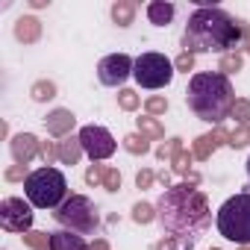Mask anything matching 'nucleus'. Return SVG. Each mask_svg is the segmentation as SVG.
I'll list each match as a JSON object with an SVG mask.
<instances>
[{"label": "nucleus", "instance_id": "obj_29", "mask_svg": "<svg viewBox=\"0 0 250 250\" xmlns=\"http://www.w3.org/2000/svg\"><path fill=\"white\" fill-rule=\"evenodd\" d=\"M180 150H183V139H168V142L156 150V156H159V159H174Z\"/></svg>", "mask_w": 250, "mask_h": 250}, {"label": "nucleus", "instance_id": "obj_6", "mask_svg": "<svg viewBox=\"0 0 250 250\" xmlns=\"http://www.w3.org/2000/svg\"><path fill=\"white\" fill-rule=\"evenodd\" d=\"M53 218L62 229H71L77 235H91L100 227V212L85 194H71L59 209H53Z\"/></svg>", "mask_w": 250, "mask_h": 250}, {"label": "nucleus", "instance_id": "obj_43", "mask_svg": "<svg viewBox=\"0 0 250 250\" xmlns=\"http://www.w3.org/2000/svg\"><path fill=\"white\" fill-rule=\"evenodd\" d=\"M212 250H221V247H212Z\"/></svg>", "mask_w": 250, "mask_h": 250}, {"label": "nucleus", "instance_id": "obj_37", "mask_svg": "<svg viewBox=\"0 0 250 250\" xmlns=\"http://www.w3.org/2000/svg\"><path fill=\"white\" fill-rule=\"evenodd\" d=\"M177 247H180V241H177V238H171V235L153 244V250H177Z\"/></svg>", "mask_w": 250, "mask_h": 250}, {"label": "nucleus", "instance_id": "obj_14", "mask_svg": "<svg viewBox=\"0 0 250 250\" xmlns=\"http://www.w3.org/2000/svg\"><path fill=\"white\" fill-rule=\"evenodd\" d=\"M15 39L24 42V44H36L42 39V21L33 18V15H24L15 21Z\"/></svg>", "mask_w": 250, "mask_h": 250}, {"label": "nucleus", "instance_id": "obj_12", "mask_svg": "<svg viewBox=\"0 0 250 250\" xmlns=\"http://www.w3.org/2000/svg\"><path fill=\"white\" fill-rule=\"evenodd\" d=\"M39 150H42V142H39L33 133H18V136L12 139V156H15L18 165H30Z\"/></svg>", "mask_w": 250, "mask_h": 250}, {"label": "nucleus", "instance_id": "obj_7", "mask_svg": "<svg viewBox=\"0 0 250 250\" xmlns=\"http://www.w3.org/2000/svg\"><path fill=\"white\" fill-rule=\"evenodd\" d=\"M174 62L162 53H142L136 59V68H133V77L142 88H165L171 80H174Z\"/></svg>", "mask_w": 250, "mask_h": 250}, {"label": "nucleus", "instance_id": "obj_35", "mask_svg": "<svg viewBox=\"0 0 250 250\" xmlns=\"http://www.w3.org/2000/svg\"><path fill=\"white\" fill-rule=\"evenodd\" d=\"M3 177H6L9 183H18V180H27L30 174H27V165H12V168L3 174Z\"/></svg>", "mask_w": 250, "mask_h": 250}, {"label": "nucleus", "instance_id": "obj_41", "mask_svg": "<svg viewBox=\"0 0 250 250\" xmlns=\"http://www.w3.org/2000/svg\"><path fill=\"white\" fill-rule=\"evenodd\" d=\"M247 174H250V159H247Z\"/></svg>", "mask_w": 250, "mask_h": 250}, {"label": "nucleus", "instance_id": "obj_33", "mask_svg": "<svg viewBox=\"0 0 250 250\" xmlns=\"http://www.w3.org/2000/svg\"><path fill=\"white\" fill-rule=\"evenodd\" d=\"M103 188H106V191H118V188H121V174H118V168H106Z\"/></svg>", "mask_w": 250, "mask_h": 250}, {"label": "nucleus", "instance_id": "obj_42", "mask_svg": "<svg viewBox=\"0 0 250 250\" xmlns=\"http://www.w3.org/2000/svg\"><path fill=\"white\" fill-rule=\"evenodd\" d=\"M238 250H250V247H238Z\"/></svg>", "mask_w": 250, "mask_h": 250}, {"label": "nucleus", "instance_id": "obj_9", "mask_svg": "<svg viewBox=\"0 0 250 250\" xmlns=\"http://www.w3.org/2000/svg\"><path fill=\"white\" fill-rule=\"evenodd\" d=\"M0 224L6 232H30L33 229V203L21 197H6L0 203Z\"/></svg>", "mask_w": 250, "mask_h": 250}, {"label": "nucleus", "instance_id": "obj_1", "mask_svg": "<svg viewBox=\"0 0 250 250\" xmlns=\"http://www.w3.org/2000/svg\"><path fill=\"white\" fill-rule=\"evenodd\" d=\"M156 218H159L162 229L180 241V247H194V241L212 227L209 200L191 183L165 188L156 203Z\"/></svg>", "mask_w": 250, "mask_h": 250}, {"label": "nucleus", "instance_id": "obj_13", "mask_svg": "<svg viewBox=\"0 0 250 250\" xmlns=\"http://www.w3.org/2000/svg\"><path fill=\"white\" fill-rule=\"evenodd\" d=\"M74 124H77V118H74V112H71V109H53V112L44 118L47 133H50V136H56V139H65V136L74 130Z\"/></svg>", "mask_w": 250, "mask_h": 250}, {"label": "nucleus", "instance_id": "obj_16", "mask_svg": "<svg viewBox=\"0 0 250 250\" xmlns=\"http://www.w3.org/2000/svg\"><path fill=\"white\" fill-rule=\"evenodd\" d=\"M174 15H177L174 3H165V0H156V3L147 6V18H150V24H156V27H168V24L174 21Z\"/></svg>", "mask_w": 250, "mask_h": 250}, {"label": "nucleus", "instance_id": "obj_10", "mask_svg": "<svg viewBox=\"0 0 250 250\" xmlns=\"http://www.w3.org/2000/svg\"><path fill=\"white\" fill-rule=\"evenodd\" d=\"M133 68H136V59H130L127 53H112V56H103L100 65H97V80L103 85H124L127 77H133Z\"/></svg>", "mask_w": 250, "mask_h": 250}, {"label": "nucleus", "instance_id": "obj_28", "mask_svg": "<svg viewBox=\"0 0 250 250\" xmlns=\"http://www.w3.org/2000/svg\"><path fill=\"white\" fill-rule=\"evenodd\" d=\"M153 218H156V212H153L150 203H136V206H133V221H136V224H150Z\"/></svg>", "mask_w": 250, "mask_h": 250}, {"label": "nucleus", "instance_id": "obj_18", "mask_svg": "<svg viewBox=\"0 0 250 250\" xmlns=\"http://www.w3.org/2000/svg\"><path fill=\"white\" fill-rule=\"evenodd\" d=\"M133 18H136V3L133 0H118V3L112 6V21L118 27H130Z\"/></svg>", "mask_w": 250, "mask_h": 250}, {"label": "nucleus", "instance_id": "obj_36", "mask_svg": "<svg viewBox=\"0 0 250 250\" xmlns=\"http://www.w3.org/2000/svg\"><path fill=\"white\" fill-rule=\"evenodd\" d=\"M153 180H156V174H153V171H147V168L136 174V186H139V188H150V186H153Z\"/></svg>", "mask_w": 250, "mask_h": 250}, {"label": "nucleus", "instance_id": "obj_4", "mask_svg": "<svg viewBox=\"0 0 250 250\" xmlns=\"http://www.w3.org/2000/svg\"><path fill=\"white\" fill-rule=\"evenodd\" d=\"M24 191L36 209H59L68 200V180L62 171L44 165L24 180Z\"/></svg>", "mask_w": 250, "mask_h": 250}, {"label": "nucleus", "instance_id": "obj_15", "mask_svg": "<svg viewBox=\"0 0 250 250\" xmlns=\"http://www.w3.org/2000/svg\"><path fill=\"white\" fill-rule=\"evenodd\" d=\"M50 247H53V250H88L85 238L77 235V232H71V229H56V232H50Z\"/></svg>", "mask_w": 250, "mask_h": 250}, {"label": "nucleus", "instance_id": "obj_19", "mask_svg": "<svg viewBox=\"0 0 250 250\" xmlns=\"http://www.w3.org/2000/svg\"><path fill=\"white\" fill-rule=\"evenodd\" d=\"M136 124H139V133L145 136V139H165V127L156 121V118H150V115H145V118H136Z\"/></svg>", "mask_w": 250, "mask_h": 250}, {"label": "nucleus", "instance_id": "obj_31", "mask_svg": "<svg viewBox=\"0 0 250 250\" xmlns=\"http://www.w3.org/2000/svg\"><path fill=\"white\" fill-rule=\"evenodd\" d=\"M39 153H42L44 165L50 168V165H53V162L59 159V142H42V150H39Z\"/></svg>", "mask_w": 250, "mask_h": 250}, {"label": "nucleus", "instance_id": "obj_38", "mask_svg": "<svg viewBox=\"0 0 250 250\" xmlns=\"http://www.w3.org/2000/svg\"><path fill=\"white\" fill-rule=\"evenodd\" d=\"M88 250H109V241H106V238H94V244H91Z\"/></svg>", "mask_w": 250, "mask_h": 250}, {"label": "nucleus", "instance_id": "obj_25", "mask_svg": "<svg viewBox=\"0 0 250 250\" xmlns=\"http://www.w3.org/2000/svg\"><path fill=\"white\" fill-rule=\"evenodd\" d=\"M229 118H235V127H238V124H250V100H244V97H235Z\"/></svg>", "mask_w": 250, "mask_h": 250}, {"label": "nucleus", "instance_id": "obj_30", "mask_svg": "<svg viewBox=\"0 0 250 250\" xmlns=\"http://www.w3.org/2000/svg\"><path fill=\"white\" fill-rule=\"evenodd\" d=\"M145 109H147L150 118H153V115H165V112H168V100L159 97V94H156V97H147V100H145Z\"/></svg>", "mask_w": 250, "mask_h": 250}, {"label": "nucleus", "instance_id": "obj_24", "mask_svg": "<svg viewBox=\"0 0 250 250\" xmlns=\"http://www.w3.org/2000/svg\"><path fill=\"white\" fill-rule=\"evenodd\" d=\"M139 103H142V97H139L133 88H121V91H118V106H121L124 112H136Z\"/></svg>", "mask_w": 250, "mask_h": 250}, {"label": "nucleus", "instance_id": "obj_17", "mask_svg": "<svg viewBox=\"0 0 250 250\" xmlns=\"http://www.w3.org/2000/svg\"><path fill=\"white\" fill-rule=\"evenodd\" d=\"M83 145H80V139H74V136H68L65 142H59V162H65V165H77L80 159H83Z\"/></svg>", "mask_w": 250, "mask_h": 250}, {"label": "nucleus", "instance_id": "obj_34", "mask_svg": "<svg viewBox=\"0 0 250 250\" xmlns=\"http://www.w3.org/2000/svg\"><path fill=\"white\" fill-rule=\"evenodd\" d=\"M174 68L183 71V74H188V71L194 68V53H180V56L174 59Z\"/></svg>", "mask_w": 250, "mask_h": 250}, {"label": "nucleus", "instance_id": "obj_32", "mask_svg": "<svg viewBox=\"0 0 250 250\" xmlns=\"http://www.w3.org/2000/svg\"><path fill=\"white\" fill-rule=\"evenodd\" d=\"M103 177H106V165H91L85 171V183L88 186H103Z\"/></svg>", "mask_w": 250, "mask_h": 250}, {"label": "nucleus", "instance_id": "obj_40", "mask_svg": "<svg viewBox=\"0 0 250 250\" xmlns=\"http://www.w3.org/2000/svg\"><path fill=\"white\" fill-rule=\"evenodd\" d=\"M159 183H162V186H165V188H171V177H168V174H165V171H162V174H159Z\"/></svg>", "mask_w": 250, "mask_h": 250}, {"label": "nucleus", "instance_id": "obj_5", "mask_svg": "<svg viewBox=\"0 0 250 250\" xmlns=\"http://www.w3.org/2000/svg\"><path fill=\"white\" fill-rule=\"evenodd\" d=\"M218 232L241 247H250V191H238L218 209Z\"/></svg>", "mask_w": 250, "mask_h": 250}, {"label": "nucleus", "instance_id": "obj_26", "mask_svg": "<svg viewBox=\"0 0 250 250\" xmlns=\"http://www.w3.org/2000/svg\"><path fill=\"white\" fill-rule=\"evenodd\" d=\"M24 244H30L33 250H53L50 247V235L47 232H36V229L24 232Z\"/></svg>", "mask_w": 250, "mask_h": 250}, {"label": "nucleus", "instance_id": "obj_21", "mask_svg": "<svg viewBox=\"0 0 250 250\" xmlns=\"http://www.w3.org/2000/svg\"><path fill=\"white\" fill-rule=\"evenodd\" d=\"M124 147H127L130 153H136V156H142V153H147V150H150V145H147V139H145L142 133H130V136H124Z\"/></svg>", "mask_w": 250, "mask_h": 250}, {"label": "nucleus", "instance_id": "obj_20", "mask_svg": "<svg viewBox=\"0 0 250 250\" xmlns=\"http://www.w3.org/2000/svg\"><path fill=\"white\" fill-rule=\"evenodd\" d=\"M30 94H33L36 103H44V100H53V97H56V85H53L50 80H39V83L30 88Z\"/></svg>", "mask_w": 250, "mask_h": 250}, {"label": "nucleus", "instance_id": "obj_44", "mask_svg": "<svg viewBox=\"0 0 250 250\" xmlns=\"http://www.w3.org/2000/svg\"><path fill=\"white\" fill-rule=\"evenodd\" d=\"M247 53H250V47H247Z\"/></svg>", "mask_w": 250, "mask_h": 250}, {"label": "nucleus", "instance_id": "obj_11", "mask_svg": "<svg viewBox=\"0 0 250 250\" xmlns=\"http://www.w3.org/2000/svg\"><path fill=\"white\" fill-rule=\"evenodd\" d=\"M221 145H229V130H224V127H215L212 133H206V136H200L197 142H194V147H191V153H194V159H200V162H206Z\"/></svg>", "mask_w": 250, "mask_h": 250}, {"label": "nucleus", "instance_id": "obj_3", "mask_svg": "<svg viewBox=\"0 0 250 250\" xmlns=\"http://www.w3.org/2000/svg\"><path fill=\"white\" fill-rule=\"evenodd\" d=\"M186 103H188V109H191L200 121L218 124V127H221V121L229 118L232 103H235L229 77H224L221 71L194 74V77L188 80V88H186Z\"/></svg>", "mask_w": 250, "mask_h": 250}, {"label": "nucleus", "instance_id": "obj_22", "mask_svg": "<svg viewBox=\"0 0 250 250\" xmlns=\"http://www.w3.org/2000/svg\"><path fill=\"white\" fill-rule=\"evenodd\" d=\"M247 145H250V124H238L235 130H229V147L241 150Z\"/></svg>", "mask_w": 250, "mask_h": 250}, {"label": "nucleus", "instance_id": "obj_23", "mask_svg": "<svg viewBox=\"0 0 250 250\" xmlns=\"http://www.w3.org/2000/svg\"><path fill=\"white\" fill-rule=\"evenodd\" d=\"M241 53L235 50V53H224L221 56V65H218V71L224 74V77H229V74H235V71H241Z\"/></svg>", "mask_w": 250, "mask_h": 250}, {"label": "nucleus", "instance_id": "obj_39", "mask_svg": "<svg viewBox=\"0 0 250 250\" xmlns=\"http://www.w3.org/2000/svg\"><path fill=\"white\" fill-rule=\"evenodd\" d=\"M30 6H33V9H44V6H47V0H30Z\"/></svg>", "mask_w": 250, "mask_h": 250}, {"label": "nucleus", "instance_id": "obj_2", "mask_svg": "<svg viewBox=\"0 0 250 250\" xmlns=\"http://www.w3.org/2000/svg\"><path fill=\"white\" fill-rule=\"evenodd\" d=\"M244 42L250 44V27L241 18L227 15L218 6H200L186 24L183 53H235Z\"/></svg>", "mask_w": 250, "mask_h": 250}, {"label": "nucleus", "instance_id": "obj_27", "mask_svg": "<svg viewBox=\"0 0 250 250\" xmlns=\"http://www.w3.org/2000/svg\"><path fill=\"white\" fill-rule=\"evenodd\" d=\"M191 162H194V153H188L186 147H183V150H180V153L171 159V165H174V171H177V174H188Z\"/></svg>", "mask_w": 250, "mask_h": 250}, {"label": "nucleus", "instance_id": "obj_8", "mask_svg": "<svg viewBox=\"0 0 250 250\" xmlns=\"http://www.w3.org/2000/svg\"><path fill=\"white\" fill-rule=\"evenodd\" d=\"M80 145H83V150H85V156L91 159V162H103V159H109L112 153H115V139H112V133L106 130V127H97V124H88V127H83L80 130Z\"/></svg>", "mask_w": 250, "mask_h": 250}]
</instances>
